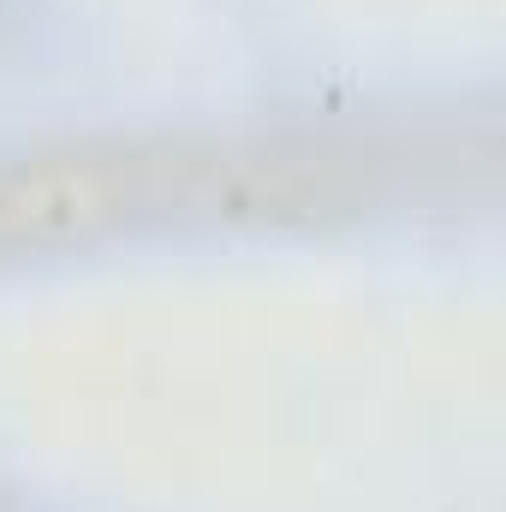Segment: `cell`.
Instances as JSON below:
<instances>
[{
    "instance_id": "1",
    "label": "cell",
    "mask_w": 506,
    "mask_h": 512,
    "mask_svg": "<svg viewBox=\"0 0 506 512\" xmlns=\"http://www.w3.org/2000/svg\"><path fill=\"white\" fill-rule=\"evenodd\" d=\"M352 197L346 161L304 143L215 149H48L0 161V256L114 233L137 215L280 221Z\"/></svg>"
}]
</instances>
